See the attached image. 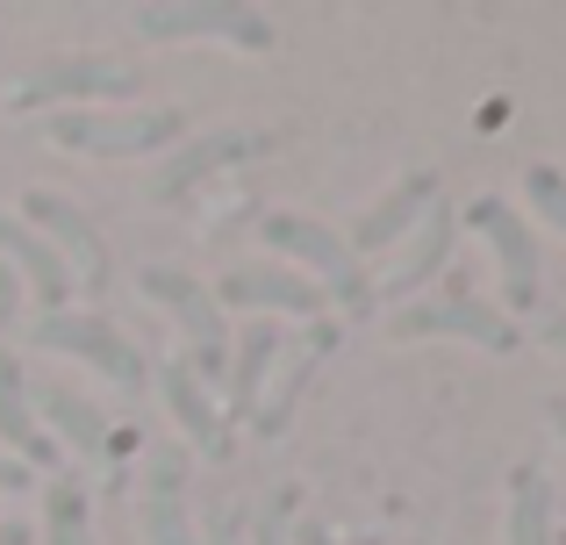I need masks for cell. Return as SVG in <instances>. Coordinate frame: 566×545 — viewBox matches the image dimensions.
I'll list each match as a JSON object with an SVG mask.
<instances>
[{
	"instance_id": "obj_4",
	"label": "cell",
	"mask_w": 566,
	"mask_h": 545,
	"mask_svg": "<svg viewBox=\"0 0 566 545\" xmlns=\"http://www.w3.org/2000/svg\"><path fill=\"white\" fill-rule=\"evenodd\" d=\"M29 345H36V352H57V359L94 366V374L108 380L115 395H129V402L151 388L144 352L108 323V308H57V316H36V323H29Z\"/></svg>"
},
{
	"instance_id": "obj_25",
	"label": "cell",
	"mask_w": 566,
	"mask_h": 545,
	"mask_svg": "<svg viewBox=\"0 0 566 545\" xmlns=\"http://www.w3.org/2000/svg\"><path fill=\"white\" fill-rule=\"evenodd\" d=\"M201 545H244V510H216L208 532H201Z\"/></svg>"
},
{
	"instance_id": "obj_30",
	"label": "cell",
	"mask_w": 566,
	"mask_h": 545,
	"mask_svg": "<svg viewBox=\"0 0 566 545\" xmlns=\"http://www.w3.org/2000/svg\"><path fill=\"white\" fill-rule=\"evenodd\" d=\"M0 545H36V532H29V524H14V517H0Z\"/></svg>"
},
{
	"instance_id": "obj_31",
	"label": "cell",
	"mask_w": 566,
	"mask_h": 545,
	"mask_svg": "<svg viewBox=\"0 0 566 545\" xmlns=\"http://www.w3.org/2000/svg\"><path fill=\"white\" fill-rule=\"evenodd\" d=\"M545 423H553V431L566 438V395H553V402H545Z\"/></svg>"
},
{
	"instance_id": "obj_19",
	"label": "cell",
	"mask_w": 566,
	"mask_h": 545,
	"mask_svg": "<svg viewBox=\"0 0 566 545\" xmlns=\"http://www.w3.org/2000/svg\"><path fill=\"white\" fill-rule=\"evenodd\" d=\"M280 352H287V331H280V323H244V331L230 337V374H222L230 380V423H251Z\"/></svg>"
},
{
	"instance_id": "obj_29",
	"label": "cell",
	"mask_w": 566,
	"mask_h": 545,
	"mask_svg": "<svg viewBox=\"0 0 566 545\" xmlns=\"http://www.w3.org/2000/svg\"><path fill=\"white\" fill-rule=\"evenodd\" d=\"M538 345H553V352H566V308H559V316H545V323H538Z\"/></svg>"
},
{
	"instance_id": "obj_11",
	"label": "cell",
	"mask_w": 566,
	"mask_h": 545,
	"mask_svg": "<svg viewBox=\"0 0 566 545\" xmlns=\"http://www.w3.org/2000/svg\"><path fill=\"white\" fill-rule=\"evenodd\" d=\"M208 294H216V308H244V316H323L331 308L316 280H302L280 259H237Z\"/></svg>"
},
{
	"instance_id": "obj_16",
	"label": "cell",
	"mask_w": 566,
	"mask_h": 545,
	"mask_svg": "<svg viewBox=\"0 0 566 545\" xmlns=\"http://www.w3.org/2000/svg\"><path fill=\"white\" fill-rule=\"evenodd\" d=\"M430 209H438V172H430V166H409V172H401V180L374 201V209H359V223L345 230V244H352L359 259H366V252H395V244L409 238V230L423 223Z\"/></svg>"
},
{
	"instance_id": "obj_5",
	"label": "cell",
	"mask_w": 566,
	"mask_h": 545,
	"mask_svg": "<svg viewBox=\"0 0 566 545\" xmlns=\"http://www.w3.org/2000/svg\"><path fill=\"white\" fill-rule=\"evenodd\" d=\"M137 287L144 302H158L172 316V331H180V359L193 366L201 380H222L230 374V323H222L216 294H208V280H193L187 266H137Z\"/></svg>"
},
{
	"instance_id": "obj_18",
	"label": "cell",
	"mask_w": 566,
	"mask_h": 545,
	"mask_svg": "<svg viewBox=\"0 0 566 545\" xmlns=\"http://www.w3.org/2000/svg\"><path fill=\"white\" fill-rule=\"evenodd\" d=\"M0 266H8L29 294H36L43 316H57V308L80 294V287H72V273H65V259H57L51 244H43L36 230L22 223V216H8V209H0Z\"/></svg>"
},
{
	"instance_id": "obj_28",
	"label": "cell",
	"mask_w": 566,
	"mask_h": 545,
	"mask_svg": "<svg viewBox=\"0 0 566 545\" xmlns=\"http://www.w3.org/2000/svg\"><path fill=\"white\" fill-rule=\"evenodd\" d=\"M294 545H337V532L316 524V517H302V524H294Z\"/></svg>"
},
{
	"instance_id": "obj_9",
	"label": "cell",
	"mask_w": 566,
	"mask_h": 545,
	"mask_svg": "<svg viewBox=\"0 0 566 545\" xmlns=\"http://www.w3.org/2000/svg\"><path fill=\"white\" fill-rule=\"evenodd\" d=\"M265 151H273L265 129H208V137H180L166 151V166L151 172V201L180 209L201 180H216V172H230V166H251V158H265Z\"/></svg>"
},
{
	"instance_id": "obj_24",
	"label": "cell",
	"mask_w": 566,
	"mask_h": 545,
	"mask_svg": "<svg viewBox=\"0 0 566 545\" xmlns=\"http://www.w3.org/2000/svg\"><path fill=\"white\" fill-rule=\"evenodd\" d=\"M524 201L566 238V172H559V166H531V172H524Z\"/></svg>"
},
{
	"instance_id": "obj_21",
	"label": "cell",
	"mask_w": 566,
	"mask_h": 545,
	"mask_svg": "<svg viewBox=\"0 0 566 545\" xmlns=\"http://www.w3.org/2000/svg\"><path fill=\"white\" fill-rule=\"evenodd\" d=\"M43 545H101V532H94V489H86L80 474H65V467L43 481Z\"/></svg>"
},
{
	"instance_id": "obj_12",
	"label": "cell",
	"mask_w": 566,
	"mask_h": 545,
	"mask_svg": "<svg viewBox=\"0 0 566 545\" xmlns=\"http://www.w3.org/2000/svg\"><path fill=\"white\" fill-rule=\"evenodd\" d=\"M151 380H158V395H166V417L180 423V438H187L193 460H216V467L230 460V452H237V431H230V417H222V402L208 395V380L193 374L180 352H172Z\"/></svg>"
},
{
	"instance_id": "obj_26",
	"label": "cell",
	"mask_w": 566,
	"mask_h": 545,
	"mask_svg": "<svg viewBox=\"0 0 566 545\" xmlns=\"http://www.w3.org/2000/svg\"><path fill=\"white\" fill-rule=\"evenodd\" d=\"M14 316H22V280H14L8 266H0V337L14 331Z\"/></svg>"
},
{
	"instance_id": "obj_6",
	"label": "cell",
	"mask_w": 566,
	"mask_h": 545,
	"mask_svg": "<svg viewBox=\"0 0 566 545\" xmlns=\"http://www.w3.org/2000/svg\"><path fill=\"white\" fill-rule=\"evenodd\" d=\"M129 29L151 43H230L251 57L280 43L273 22L259 8H237V0H144V8H129Z\"/></svg>"
},
{
	"instance_id": "obj_32",
	"label": "cell",
	"mask_w": 566,
	"mask_h": 545,
	"mask_svg": "<svg viewBox=\"0 0 566 545\" xmlns=\"http://www.w3.org/2000/svg\"><path fill=\"white\" fill-rule=\"evenodd\" d=\"M559 545H566V538H559Z\"/></svg>"
},
{
	"instance_id": "obj_15",
	"label": "cell",
	"mask_w": 566,
	"mask_h": 545,
	"mask_svg": "<svg viewBox=\"0 0 566 545\" xmlns=\"http://www.w3.org/2000/svg\"><path fill=\"white\" fill-rule=\"evenodd\" d=\"M452 244H459V216H452V201H438V209L423 216V223L409 230V238L395 244V266H387L374 280V294L387 308H401V302H416V287H430V280L444 273V259H452Z\"/></svg>"
},
{
	"instance_id": "obj_22",
	"label": "cell",
	"mask_w": 566,
	"mask_h": 545,
	"mask_svg": "<svg viewBox=\"0 0 566 545\" xmlns=\"http://www.w3.org/2000/svg\"><path fill=\"white\" fill-rule=\"evenodd\" d=\"M331 337H337L331 323H316V331H308V345L294 352L287 366H280V380H265L259 409H251V431H259V438H280V423L294 417V395H302V380L316 374V359H323V352H331Z\"/></svg>"
},
{
	"instance_id": "obj_17",
	"label": "cell",
	"mask_w": 566,
	"mask_h": 545,
	"mask_svg": "<svg viewBox=\"0 0 566 545\" xmlns=\"http://www.w3.org/2000/svg\"><path fill=\"white\" fill-rule=\"evenodd\" d=\"M0 452H14L29 474H57V460H65L29 409V366L14 352H0Z\"/></svg>"
},
{
	"instance_id": "obj_14",
	"label": "cell",
	"mask_w": 566,
	"mask_h": 545,
	"mask_svg": "<svg viewBox=\"0 0 566 545\" xmlns=\"http://www.w3.org/2000/svg\"><path fill=\"white\" fill-rule=\"evenodd\" d=\"M137 517H144V538L151 545H201L187 517V452L172 438H158L144 452V481H137Z\"/></svg>"
},
{
	"instance_id": "obj_27",
	"label": "cell",
	"mask_w": 566,
	"mask_h": 545,
	"mask_svg": "<svg viewBox=\"0 0 566 545\" xmlns=\"http://www.w3.org/2000/svg\"><path fill=\"white\" fill-rule=\"evenodd\" d=\"M29 489H36V474H29L14 452H0V495H29Z\"/></svg>"
},
{
	"instance_id": "obj_1",
	"label": "cell",
	"mask_w": 566,
	"mask_h": 545,
	"mask_svg": "<svg viewBox=\"0 0 566 545\" xmlns=\"http://www.w3.org/2000/svg\"><path fill=\"white\" fill-rule=\"evenodd\" d=\"M259 238L280 252V266H294L302 280H316L323 302H337L345 316H366V308L380 302V294H374V266L345 244V230L316 223V216H302V209H265L259 216Z\"/></svg>"
},
{
	"instance_id": "obj_2",
	"label": "cell",
	"mask_w": 566,
	"mask_h": 545,
	"mask_svg": "<svg viewBox=\"0 0 566 545\" xmlns=\"http://www.w3.org/2000/svg\"><path fill=\"white\" fill-rule=\"evenodd\" d=\"M144 94V72L137 57H115V51H57L43 65H29L22 80L8 86V108L14 115H72V108H115V101Z\"/></svg>"
},
{
	"instance_id": "obj_3",
	"label": "cell",
	"mask_w": 566,
	"mask_h": 545,
	"mask_svg": "<svg viewBox=\"0 0 566 545\" xmlns=\"http://www.w3.org/2000/svg\"><path fill=\"white\" fill-rule=\"evenodd\" d=\"M43 137L57 151L80 158H166L187 137L180 108H72V115H43Z\"/></svg>"
},
{
	"instance_id": "obj_23",
	"label": "cell",
	"mask_w": 566,
	"mask_h": 545,
	"mask_svg": "<svg viewBox=\"0 0 566 545\" xmlns=\"http://www.w3.org/2000/svg\"><path fill=\"white\" fill-rule=\"evenodd\" d=\"M244 545H294V489H265L244 510Z\"/></svg>"
},
{
	"instance_id": "obj_20",
	"label": "cell",
	"mask_w": 566,
	"mask_h": 545,
	"mask_svg": "<svg viewBox=\"0 0 566 545\" xmlns=\"http://www.w3.org/2000/svg\"><path fill=\"white\" fill-rule=\"evenodd\" d=\"M502 545H559V503H553V481H545L538 467H516L510 474Z\"/></svg>"
},
{
	"instance_id": "obj_10",
	"label": "cell",
	"mask_w": 566,
	"mask_h": 545,
	"mask_svg": "<svg viewBox=\"0 0 566 545\" xmlns=\"http://www.w3.org/2000/svg\"><path fill=\"white\" fill-rule=\"evenodd\" d=\"M29 409H36V423L51 431L57 452H80L86 467H115L123 438H115L108 409H101L94 395H80L72 380H29Z\"/></svg>"
},
{
	"instance_id": "obj_8",
	"label": "cell",
	"mask_w": 566,
	"mask_h": 545,
	"mask_svg": "<svg viewBox=\"0 0 566 545\" xmlns=\"http://www.w3.org/2000/svg\"><path fill=\"white\" fill-rule=\"evenodd\" d=\"M22 223L65 259V273H72L80 294H108V238H101V223L80 209V201L51 195V187H29L22 195Z\"/></svg>"
},
{
	"instance_id": "obj_7",
	"label": "cell",
	"mask_w": 566,
	"mask_h": 545,
	"mask_svg": "<svg viewBox=\"0 0 566 545\" xmlns=\"http://www.w3.org/2000/svg\"><path fill=\"white\" fill-rule=\"evenodd\" d=\"M387 337H467L481 352H516L524 331L510 323V308L481 302L467 287H444V294H423V302H401L387 308Z\"/></svg>"
},
{
	"instance_id": "obj_13",
	"label": "cell",
	"mask_w": 566,
	"mask_h": 545,
	"mask_svg": "<svg viewBox=\"0 0 566 545\" xmlns=\"http://www.w3.org/2000/svg\"><path fill=\"white\" fill-rule=\"evenodd\" d=\"M467 223L488 238V252H495V273L502 287H510V316H524L531 302H538V238H531L524 209H510L502 195H481L467 209Z\"/></svg>"
}]
</instances>
